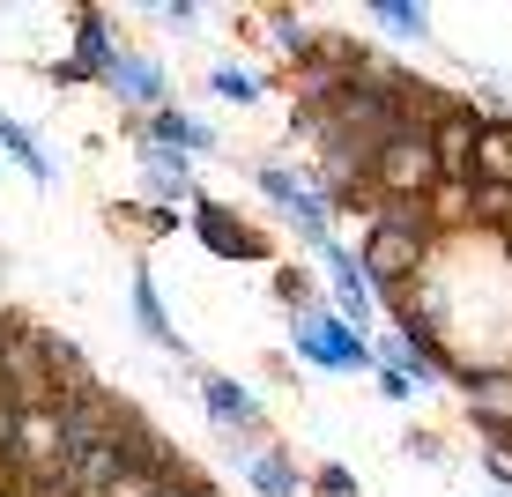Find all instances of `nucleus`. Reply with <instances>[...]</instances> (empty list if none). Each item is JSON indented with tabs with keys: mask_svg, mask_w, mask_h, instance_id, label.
Instances as JSON below:
<instances>
[{
	"mask_svg": "<svg viewBox=\"0 0 512 497\" xmlns=\"http://www.w3.org/2000/svg\"><path fill=\"white\" fill-rule=\"evenodd\" d=\"M423 253H431V208H401V201H386L357 260H364V282H372V290L401 297V290H409V275L423 268Z\"/></svg>",
	"mask_w": 512,
	"mask_h": 497,
	"instance_id": "nucleus-1",
	"label": "nucleus"
},
{
	"mask_svg": "<svg viewBox=\"0 0 512 497\" xmlns=\"http://www.w3.org/2000/svg\"><path fill=\"white\" fill-rule=\"evenodd\" d=\"M438 149H431V134L409 127V134H394L386 149L372 156V193L379 201H401V208H431L438 201Z\"/></svg>",
	"mask_w": 512,
	"mask_h": 497,
	"instance_id": "nucleus-2",
	"label": "nucleus"
},
{
	"mask_svg": "<svg viewBox=\"0 0 512 497\" xmlns=\"http://www.w3.org/2000/svg\"><path fill=\"white\" fill-rule=\"evenodd\" d=\"M290 349L320 371H379V349L364 342V327H349L342 312H305L290 327Z\"/></svg>",
	"mask_w": 512,
	"mask_h": 497,
	"instance_id": "nucleus-3",
	"label": "nucleus"
},
{
	"mask_svg": "<svg viewBox=\"0 0 512 497\" xmlns=\"http://www.w3.org/2000/svg\"><path fill=\"white\" fill-rule=\"evenodd\" d=\"M8 453H15V475H67V468H75V453H67L60 408H15Z\"/></svg>",
	"mask_w": 512,
	"mask_h": 497,
	"instance_id": "nucleus-4",
	"label": "nucleus"
},
{
	"mask_svg": "<svg viewBox=\"0 0 512 497\" xmlns=\"http://www.w3.org/2000/svg\"><path fill=\"white\" fill-rule=\"evenodd\" d=\"M193 238H201L216 260H253V268H260V260H275V245L260 238V230L245 223L231 201H208V193L193 201Z\"/></svg>",
	"mask_w": 512,
	"mask_h": 497,
	"instance_id": "nucleus-5",
	"label": "nucleus"
},
{
	"mask_svg": "<svg viewBox=\"0 0 512 497\" xmlns=\"http://www.w3.org/2000/svg\"><path fill=\"white\" fill-rule=\"evenodd\" d=\"M253 186L268 193V201H275V208H282V216H290V223H297V238H305L312 253H320V245H334V223H327L320 193H312L305 179H297L290 164H260V171H253Z\"/></svg>",
	"mask_w": 512,
	"mask_h": 497,
	"instance_id": "nucleus-6",
	"label": "nucleus"
},
{
	"mask_svg": "<svg viewBox=\"0 0 512 497\" xmlns=\"http://www.w3.org/2000/svg\"><path fill=\"white\" fill-rule=\"evenodd\" d=\"M483 127H490V119L483 112H475V104H461V112H453L446 119V127H431V149H438V179H446V186H475V141H483Z\"/></svg>",
	"mask_w": 512,
	"mask_h": 497,
	"instance_id": "nucleus-7",
	"label": "nucleus"
},
{
	"mask_svg": "<svg viewBox=\"0 0 512 497\" xmlns=\"http://www.w3.org/2000/svg\"><path fill=\"white\" fill-rule=\"evenodd\" d=\"M104 90L127 104V112H164V104H171V82H164V67H156L149 52H112Z\"/></svg>",
	"mask_w": 512,
	"mask_h": 497,
	"instance_id": "nucleus-8",
	"label": "nucleus"
},
{
	"mask_svg": "<svg viewBox=\"0 0 512 497\" xmlns=\"http://www.w3.org/2000/svg\"><path fill=\"white\" fill-rule=\"evenodd\" d=\"M134 327H141V342H156V349H171V357H179V364H193L186 334L171 327V312H164V290H156L149 260H134Z\"/></svg>",
	"mask_w": 512,
	"mask_h": 497,
	"instance_id": "nucleus-9",
	"label": "nucleus"
},
{
	"mask_svg": "<svg viewBox=\"0 0 512 497\" xmlns=\"http://www.w3.org/2000/svg\"><path fill=\"white\" fill-rule=\"evenodd\" d=\"M134 134L149 141V149H171V156H208V149H216V127H201V119H193V112H179V104L149 112Z\"/></svg>",
	"mask_w": 512,
	"mask_h": 497,
	"instance_id": "nucleus-10",
	"label": "nucleus"
},
{
	"mask_svg": "<svg viewBox=\"0 0 512 497\" xmlns=\"http://www.w3.org/2000/svg\"><path fill=\"white\" fill-rule=\"evenodd\" d=\"M461 401L483 431H512V371H468L461 379Z\"/></svg>",
	"mask_w": 512,
	"mask_h": 497,
	"instance_id": "nucleus-11",
	"label": "nucleus"
},
{
	"mask_svg": "<svg viewBox=\"0 0 512 497\" xmlns=\"http://www.w3.org/2000/svg\"><path fill=\"white\" fill-rule=\"evenodd\" d=\"M201 379V401H208V416L223 423V431H260V401L245 394L238 379H223V371H193Z\"/></svg>",
	"mask_w": 512,
	"mask_h": 497,
	"instance_id": "nucleus-12",
	"label": "nucleus"
},
{
	"mask_svg": "<svg viewBox=\"0 0 512 497\" xmlns=\"http://www.w3.org/2000/svg\"><path fill=\"white\" fill-rule=\"evenodd\" d=\"M320 268L334 282V297H342V319L357 327V319H372V282H364V260H349L342 245H320Z\"/></svg>",
	"mask_w": 512,
	"mask_h": 497,
	"instance_id": "nucleus-13",
	"label": "nucleus"
},
{
	"mask_svg": "<svg viewBox=\"0 0 512 497\" xmlns=\"http://www.w3.org/2000/svg\"><path fill=\"white\" fill-rule=\"evenodd\" d=\"M245 475H253V490H260V497H305V490H312V475L297 468V460L282 453V446H260L253 460H245Z\"/></svg>",
	"mask_w": 512,
	"mask_h": 497,
	"instance_id": "nucleus-14",
	"label": "nucleus"
},
{
	"mask_svg": "<svg viewBox=\"0 0 512 497\" xmlns=\"http://www.w3.org/2000/svg\"><path fill=\"white\" fill-rule=\"evenodd\" d=\"M475 186H505L512 193V119H490L475 141Z\"/></svg>",
	"mask_w": 512,
	"mask_h": 497,
	"instance_id": "nucleus-15",
	"label": "nucleus"
},
{
	"mask_svg": "<svg viewBox=\"0 0 512 497\" xmlns=\"http://www.w3.org/2000/svg\"><path fill=\"white\" fill-rule=\"evenodd\" d=\"M112 23H104V8H75V60L90 67V75L104 82V67H112Z\"/></svg>",
	"mask_w": 512,
	"mask_h": 497,
	"instance_id": "nucleus-16",
	"label": "nucleus"
},
{
	"mask_svg": "<svg viewBox=\"0 0 512 497\" xmlns=\"http://www.w3.org/2000/svg\"><path fill=\"white\" fill-rule=\"evenodd\" d=\"M0 156H15V164H23L30 179H38V186H52V156L38 149V134H30L23 119H15V112H0Z\"/></svg>",
	"mask_w": 512,
	"mask_h": 497,
	"instance_id": "nucleus-17",
	"label": "nucleus"
},
{
	"mask_svg": "<svg viewBox=\"0 0 512 497\" xmlns=\"http://www.w3.org/2000/svg\"><path fill=\"white\" fill-rule=\"evenodd\" d=\"M141 171H149V193H164V201L193 193V171H186V156H171V149H149V141H141Z\"/></svg>",
	"mask_w": 512,
	"mask_h": 497,
	"instance_id": "nucleus-18",
	"label": "nucleus"
},
{
	"mask_svg": "<svg viewBox=\"0 0 512 497\" xmlns=\"http://www.w3.org/2000/svg\"><path fill=\"white\" fill-rule=\"evenodd\" d=\"M372 15H379L386 30H394V38H409V45L431 38V15H423L416 0H372Z\"/></svg>",
	"mask_w": 512,
	"mask_h": 497,
	"instance_id": "nucleus-19",
	"label": "nucleus"
},
{
	"mask_svg": "<svg viewBox=\"0 0 512 497\" xmlns=\"http://www.w3.org/2000/svg\"><path fill=\"white\" fill-rule=\"evenodd\" d=\"M208 90H216L223 104H260V90H268V82L245 75V67H208Z\"/></svg>",
	"mask_w": 512,
	"mask_h": 497,
	"instance_id": "nucleus-20",
	"label": "nucleus"
},
{
	"mask_svg": "<svg viewBox=\"0 0 512 497\" xmlns=\"http://www.w3.org/2000/svg\"><path fill=\"white\" fill-rule=\"evenodd\" d=\"M275 297H282V305H290L297 319H305V312H320V305H312V297H320V282H312L305 268H275Z\"/></svg>",
	"mask_w": 512,
	"mask_h": 497,
	"instance_id": "nucleus-21",
	"label": "nucleus"
},
{
	"mask_svg": "<svg viewBox=\"0 0 512 497\" xmlns=\"http://www.w3.org/2000/svg\"><path fill=\"white\" fill-rule=\"evenodd\" d=\"M312 497H364L357 475L342 468V460H327V468H312Z\"/></svg>",
	"mask_w": 512,
	"mask_h": 497,
	"instance_id": "nucleus-22",
	"label": "nucleus"
},
{
	"mask_svg": "<svg viewBox=\"0 0 512 497\" xmlns=\"http://www.w3.org/2000/svg\"><path fill=\"white\" fill-rule=\"evenodd\" d=\"M112 216H119V223H141L149 238H171V230H179V216H171V208H141V216H134V208H112Z\"/></svg>",
	"mask_w": 512,
	"mask_h": 497,
	"instance_id": "nucleus-23",
	"label": "nucleus"
},
{
	"mask_svg": "<svg viewBox=\"0 0 512 497\" xmlns=\"http://www.w3.org/2000/svg\"><path fill=\"white\" fill-rule=\"evenodd\" d=\"M416 386H423L416 371H394V364H379V394H386V401H409Z\"/></svg>",
	"mask_w": 512,
	"mask_h": 497,
	"instance_id": "nucleus-24",
	"label": "nucleus"
},
{
	"mask_svg": "<svg viewBox=\"0 0 512 497\" xmlns=\"http://www.w3.org/2000/svg\"><path fill=\"white\" fill-rule=\"evenodd\" d=\"M82 82H97V75L75 60V52H67V60H52V90H82Z\"/></svg>",
	"mask_w": 512,
	"mask_h": 497,
	"instance_id": "nucleus-25",
	"label": "nucleus"
},
{
	"mask_svg": "<svg viewBox=\"0 0 512 497\" xmlns=\"http://www.w3.org/2000/svg\"><path fill=\"white\" fill-rule=\"evenodd\" d=\"M498 497H512V490H498Z\"/></svg>",
	"mask_w": 512,
	"mask_h": 497,
	"instance_id": "nucleus-26",
	"label": "nucleus"
},
{
	"mask_svg": "<svg viewBox=\"0 0 512 497\" xmlns=\"http://www.w3.org/2000/svg\"><path fill=\"white\" fill-rule=\"evenodd\" d=\"M0 171H8V164H0Z\"/></svg>",
	"mask_w": 512,
	"mask_h": 497,
	"instance_id": "nucleus-27",
	"label": "nucleus"
}]
</instances>
